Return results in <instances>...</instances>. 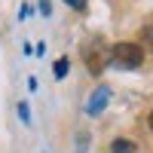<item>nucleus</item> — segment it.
<instances>
[{"label":"nucleus","mask_w":153,"mask_h":153,"mask_svg":"<svg viewBox=\"0 0 153 153\" xmlns=\"http://www.w3.org/2000/svg\"><path fill=\"white\" fill-rule=\"evenodd\" d=\"M110 61L120 71H135V68H141V61H144V49L138 43H117L113 52H110Z\"/></svg>","instance_id":"nucleus-1"},{"label":"nucleus","mask_w":153,"mask_h":153,"mask_svg":"<svg viewBox=\"0 0 153 153\" xmlns=\"http://www.w3.org/2000/svg\"><path fill=\"white\" fill-rule=\"evenodd\" d=\"M83 58H86V68H89V74H101L104 71V52H101V46L98 43H86L83 46Z\"/></svg>","instance_id":"nucleus-2"},{"label":"nucleus","mask_w":153,"mask_h":153,"mask_svg":"<svg viewBox=\"0 0 153 153\" xmlns=\"http://www.w3.org/2000/svg\"><path fill=\"white\" fill-rule=\"evenodd\" d=\"M107 98H110V89H98V92H95L92 98H89V104H86L89 117H98V113L107 107Z\"/></svg>","instance_id":"nucleus-3"},{"label":"nucleus","mask_w":153,"mask_h":153,"mask_svg":"<svg viewBox=\"0 0 153 153\" xmlns=\"http://www.w3.org/2000/svg\"><path fill=\"white\" fill-rule=\"evenodd\" d=\"M110 150H113V153H132L135 147H132L129 141H126V138H117V141H113V144H110Z\"/></svg>","instance_id":"nucleus-4"},{"label":"nucleus","mask_w":153,"mask_h":153,"mask_svg":"<svg viewBox=\"0 0 153 153\" xmlns=\"http://www.w3.org/2000/svg\"><path fill=\"white\" fill-rule=\"evenodd\" d=\"M141 43H144L150 52H153V25H147V28L141 31Z\"/></svg>","instance_id":"nucleus-5"},{"label":"nucleus","mask_w":153,"mask_h":153,"mask_svg":"<svg viewBox=\"0 0 153 153\" xmlns=\"http://www.w3.org/2000/svg\"><path fill=\"white\" fill-rule=\"evenodd\" d=\"M65 74H68V58H58V65H55V76L61 80Z\"/></svg>","instance_id":"nucleus-6"},{"label":"nucleus","mask_w":153,"mask_h":153,"mask_svg":"<svg viewBox=\"0 0 153 153\" xmlns=\"http://www.w3.org/2000/svg\"><path fill=\"white\" fill-rule=\"evenodd\" d=\"M65 3H68V6H74V9H80V12L86 9V0H65Z\"/></svg>","instance_id":"nucleus-7"},{"label":"nucleus","mask_w":153,"mask_h":153,"mask_svg":"<svg viewBox=\"0 0 153 153\" xmlns=\"http://www.w3.org/2000/svg\"><path fill=\"white\" fill-rule=\"evenodd\" d=\"M19 117H22L25 123H28V120H31V117H28V104H19Z\"/></svg>","instance_id":"nucleus-8"},{"label":"nucleus","mask_w":153,"mask_h":153,"mask_svg":"<svg viewBox=\"0 0 153 153\" xmlns=\"http://www.w3.org/2000/svg\"><path fill=\"white\" fill-rule=\"evenodd\" d=\"M150 129H153V110H150Z\"/></svg>","instance_id":"nucleus-9"}]
</instances>
